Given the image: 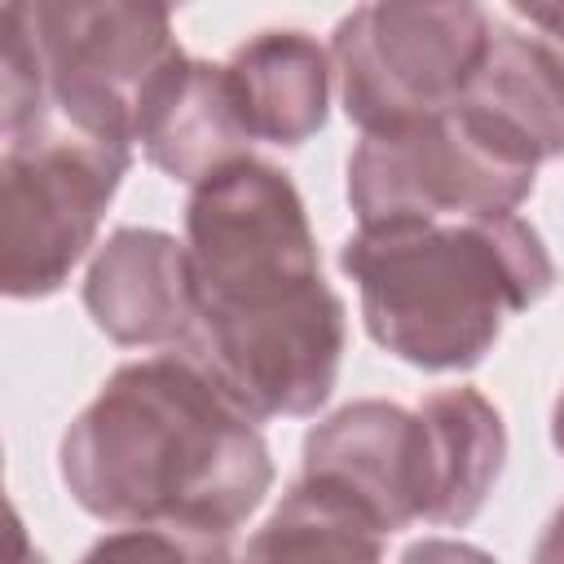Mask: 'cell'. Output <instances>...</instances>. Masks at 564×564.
I'll return each instance as SVG.
<instances>
[{"mask_svg":"<svg viewBox=\"0 0 564 564\" xmlns=\"http://www.w3.org/2000/svg\"><path fill=\"white\" fill-rule=\"evenodd\" d=\"M304 476L348 494L388 533L432 516L427 423L388 401H357L308 432Z\"/></svg>","mask_w":564,"mask_h":564,"instance_id":"8","label":"cell"},{"mask_svg":"<svg viewBox=\"0 0 564 564\" xmlns=\"http://www.w3.org/2000/svg\"><path fill=\"white\" fill-rule=\"evenodd\" d=\"M516 9H520L533 26H542L551 40L564 44V0H516Z\"/></svg>","mask_w":564,"mask_h":564,"instance_id":"15","label":"cell"},{"mask_svg":"<svg viewBox=\"0 0 564 564\" xmlns=\"http://www.w3.org/2000/svg\"><path fill=\"white\" fill-rule=\"evenodd\" d=\"M538 159L467 106H445L401 128L366 132L348 163L361 225L507 216L533 189Z\"/></svg>","mask_w":564,"mask_h":564,"instance_id":"6","label":"cell"},{"mask_svg":"<svg viewBox=\"0 0 564 564\" xmlns=\"http://www.w3.org/2000/svg\"><path fill=\"white\" fill-rule=\"evenodd\" d=\"M172 4H181V0H172Z\"/></svg>","mask_w":564,"mask_h":564,"instance_id":"18","label":"cell"},{"mask_svg":"<svg viewBox=\"0 0 564 564\" xmlns=\"http://www.w3.org/2000/svg\"><path fill=\"white\" fill-rule=\"evenodd\" d=\"M132 132L154 167L194 185L225 163L247 159V145L256 141L238 115L225 66L194 62L181 48L141 88Z\"/></svg>","mask_w":564,"mask_h":564,"instance_id":"9","label":"cell"},{"mask_svg":"<svg viewBox=\"0 0 564 564\" xmlns=\"http://www.w3.org/2000/svg\"><path fill=\"white\" fill-rule=\"evenodd\" d=\"M555 445H560V454H564V397H560V405H555Z\"/></svg>","mask_w":564,"mask_h":564,"instance_id":"17","label":"cell"},{"mask_svg":"<svg viewBox=\"0 0 564 564\" xmlns=\"http://www.w3.org/2000/svg\"><path fill=\"white\" fill-rule=\"evenodd\" d=\"M238 115L251 137L300 145L326 123V53L300 31H269L225 62Z\"/></svg>","mask_w":564,"mask_h":564,"instance_id":"11","label":"cell"},{"mask_svg":"<svg viewBox=\"0 0 564 564\" xmlns=\"http://www.w3.org/2000/svg\"><path fill=\"white\" fill-rule=\"evenodd\" d=\"M198 291L194 352L256 414H313L339 375L344 304L322 282L295 185L256 159L203 176L189 198Z\"/></svg>","mask_w":564,"mask_h":564,"instance_id":"2","label":"cell"},{"mask_svg":"<svg viewBox=\"0 0 564 564\" xmlns=\"http://www.w3.org/2000/svg\"><path fill=\"white\" fill-rule=\"evenodd\" d=\"M123 167V141H101L53 115L4 123L0 282L9 295H48L66 282Z\"/></svg>","mask_w":564,"mask_h":564,"instance_id":"5","label":"cell"},{"mask_svg":"<svg viewBox=\"0 0 564 564\" xmlns=\"http://www.w3.org/2000/svg\"><path fill=\"white\" fill-rule=\"evenodd\" d=\"M494 44L480 0H375L335 26L339 97L361 132L436 115L463 97Z\"/></svg>","mask_w":564,"mask_h":564,"instance_id":"7","label":"cell"},{"mask_svg":"<svg viewBox=\"0 0 564 564\" xmlns=\"http://www.w3.org/2000/svg\"><path fill=\"white\" fill-rule=\"evenodd\" d=\"M383 524L361 511L348 494L304 476L286 502L273 511L264 533L251 542L256 560H282V555H304V560H375L383 551Z\"/></svg>","mask_w":564,"mask_h":564,"instance_id":"14","label":"cell"},{"mask_svg":"<svg viewBox=\"0 0 564 564\" xmlns=\"http://www.w3.org/2000/svg\"><path fill=\"white\" fill-rule=\"evenodd\" d=\"M538 560H564V511L551 520V533H546V542L538 546Z\"/></svg>","mask_w":564,"mask_h":564,"instance_id":"16","label":"cell"},{"mask_svg":"<svg viewBox=\"0 0 564 564\" xmlns=\"http://www.w3.org/2000/svg\"><path fill=\"white\" fill-rule=\"evenodd\" d=\"M93 322L115 344H172L198 322L189 247L159 229H119L84 282Z\"/></svg>","mask_w":564,"mask_h":564,"instance_id":"10","label":"cell"},{"mask_svg":"<svg viewBox=\"0 0 564 564\" xmlns=\"http://www.w3.org/2000/svg\"><path fill=\"white\" fill-rule=\"evenodd\" d=\"M172 0H4V123L53 115L132 145L137 97L176 53Z\"/></svg>","mask_w":564,"mask_h":564,"instance_id":"4","label":"cell"},{"mask_svg":"<svg viewBox=\"0 0 564 564\" xmlns=\"http://www.w3.org/2000/svg\"><path fill=\"white\" fill-rule=\"evenodd\" d=\"M62 476L84 511L123 529L97 555L220 560L269 494L256 414L198 352L123 366L62 441Z\"/></svg>","mask_w":564,"mask_h":564,"instance_id":"1","label":"cell"},{"mask_svg":"<svg viewBox=\"0 0 564 564\" xmlns=\"http://www.w3.org/2000/svg\"><path fill=\"white\" fill-rule=\"evenodd\" d=\"M344 269L361 286L370 335L423 370L480 361L502 322L555 278L542 238L511 212L361 225Z\"/></svg>","mask_w":564,"mask_h":564,"instance_id":"3","label":"cell"},{"mask_svg":"<svg viewBox=\"0 0 564 564\" xmlns=\"http://www.w3.org/2000/svg\"><path fill=\"white\" fill-rule=\"evenodd\" d=\"M458 106L489 119L538 163L555 159L564 150V53L516 31H494Z\"/></svg>","mask_w":564,"mask_h":564,"instance_id":"12","label":"cell"},{"mask_svg":"<svg viewBox=\"0 0 564 564\" xmlns=\"http://www.w3.org/2000/svg\"><path fill=\"white\" fill-rule=\"evenodd\" d=\"M419 414L427 423V454H432V516L427 520L467 524L502 471V454H507L502 419L471 388L432 392L419 405Z\"/></svg>","mask_w":564,"mask_h":564,"instance_id":"13","label":"cell"}]
</instances>
